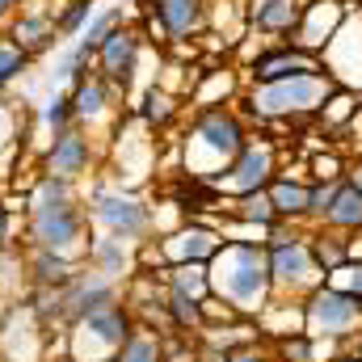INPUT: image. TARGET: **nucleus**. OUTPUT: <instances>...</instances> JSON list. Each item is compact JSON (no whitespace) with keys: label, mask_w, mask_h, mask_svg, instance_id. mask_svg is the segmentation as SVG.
<instances>
[{"label":"nucleus","mask_w":362,"mask_h":362,"mask_svg":"<svg viewBox=\"0 0 362 362\" xmlns=\"http://www.w3.org/2000/svg\"><path fill=\"white\" fill-rule=\"evenodd\" d=\"M135 329V312L127 308V299L101 303L89 316H81L76 325H68V362H110L118 354V346L131 337Z\"/></svg>","instance_id":"nucleus-6"},{"label":"nucleus","mask_w":362,"mask_h":362,"mask_svg":"<svg viewBox=\"0 0 362 362\" xmlns=\"http://www.w3.org/2000/svg\"><path fill=\"white\" fill-rule=\"evenodd\" d=\"M118 25H127V8L122 4H110V8H97L89 17V25L81 30V42H89L93 51L101 47V38L110 34V30H118Z\"/></svg>","instance_id":"nucleus-30"},{"label":"nucleus","mask_w":362,"mask_h":362,"mask_svg":"<svg viewBox=\"0 0 362 362\" xmlns=\"http://www.w3.org/2000/svg\"><path fill=\"white\" fill-rule=\"evenodd\" d=\"M93 55H97V51H93L89 42H81V38H76V42L59 55L55 76H59V81H68V85H76L81 76H89V72H93Z\"/></svg>","instance_id":"nucleus-29"},{"label":"nucleus","mask_w":362,"mask_h":362,"mask_svg":"<svg viewBox=\"0 0 362 362\" xmlns=\"http://www.w3.org/2000/svg\"><path fill=\"white\" fill-rule=\"evenodd\" d=\"M135 118H139L152 135H156V131H169L181 118V97L169 93L165 85H148V89L139 93V101H135Z\"/></svg>","instance_id":"nucleus-22"},{"label":"nucleus","mask_w":362,"mask_h":362,"mask_svg":"<svg viewBox=\"0 0 362 362\" xmlns=\"http://www.w3.org/2000/svg\"><path fill=\"white\" fill-rule=\"evenodd\" d=\"M8 38L30 55H47L59 47V34H55V4H34V0H21L17 17L8 21Z\"/></svg>","instance_id":"nucleus-16"},{"label":"nucleus","mask_w":362,"mask_h":362,"mask_svg":"<svg viewBox=\"0 0 362 362\" xmlns=\"http://www.w3.org/2000/svg\"><path fill=\"white\" fill-rule=\"evenodd\" d=\"M299 17H303L299 0H249V8H245V25L266 34V38H278V42L295 38Z\"/></svg>","instance_id":"nucleus-20"},{"label":"nucleus","mask_w":362,"mask_h":362,"mask_svg":"<svg viewBox=\"0 0 362 362\" xmlns=\"http://www.w3.org/2000/svg\"><path fill=\"white\" fill-rule=\"evenodd\" d=\"M30 64H34V59H30V55H25L8 34H0V93L8 89L17 76H25V72H30Z\"/></svg>","instance_id":"nucleus-31"},{"label":"nucleus","mask_w":362,"mask_h":362,"mask_svg":"<svg viewBox=\"0 0 362 362\" xmlns=\"http://www.w3.org/2000/svg\"><path fill=\"white\" fill-rule=\"evenodd\" d=\"M110 362H165V337L148 325H135L131 337L118 346V354Z\"/></svg>","instance_id":"nucleus-26"},{"label":"nucleus","mask_w":362,"mask_h":362,"mask_svg":"<svg viewBox=\"0 0 362 362\" xmlns=\"http://www.w3.org/2000/svg\"><path fill=\"white\" fill-rule=\"evenodd\" d=\"M17 8H21V0H0V30L17 17Z\"/></svg>","instance_id":"nucleus-36"},{"label":"nucleus","mask_w":362,"mask_h":362,"mask_svg":"<svg viewBox=\"0 0 362 362\" xmlns=\"http://www.w3.org/2000/svg\"><path fill=\"white\" fill-rule=\"evenodd\" d=\"M266 266H270V286L274 295H308L325 282V274L312 257L308 236L295 223H278L274 232H266Z\"/></svg>","instance_id":"nucleus-5"},{"label":"nucleus","mask_w":362,"mask_h":362,"mask_svg":"<svg viewBox=\"0 0 362 362\" xmlns=\"http://www.w3.org/2000/svg\"><path fill=\"white\" fill-rule=\"evenodd\" d=\"M93 13H97V0H59L55 4V34H59V42L81 38V30L89 25Z\"/></svg>","instance_id":"nucleus-28"},{"label":"nucleus","mask_w":362,"mask_h":362,"mask_svg":"<svg viewBox=\"0 0 362 362\" xmlns=\"http://www.w3.org/2000/svg\"><path fill=\"white\" fill-rule=\"evenodd\" d=\"M97 165H101V144L93 139L89 131H81V127L47 135V148H42V160H38V169L47 177H59L68 185H81L85 177H93Z\"/></svg>","instance_id":"nucleus-9"},{"label":"nucleus","mask_w":362,"mask_h":362,"mask_svg":"<svg viewBox=\"0 0 362 362\" xmlns=\"http://www.w3.org/2000/svg\"><path fill=\"white\" fill-rule=\"evenodd\" d=\"M278 354H282V362H316V337L291 333V337L278 341Z\"/></svg>","instance_id":"nucleus-34"},{"label":"nucleus","mask_w":362,"mask_h":362,"mask_svg":"<svg viewBox=\"0 0 362 362\" xmlns=\"http://www.w3.org/2000/svg\"><path fill=\"white\" fill-rule=\"evenodd\" d=\"M21 228H25V245L30 249H47V253H59V257L85 266V249H89L93 228H89V215H85V202H81L76 185L47 177L38 169Z\"/></svg>","instance_id":"nucleus-1"},{"label":"nucleus","mask_w":362,"mask_h":362,"mask_svg":"<svg viewBox=\"0 0 362 362\" xmlns=\"http://www.w3.org/2000/svg\"><path fill=\"white\" fill-rule=\"evenodd\" d=\"M114 299H122V286L118 282H110V278H101V274H93L89 266L76 274L64 291H59V312H64V329L68 325H76L81 316H89L93 308H101V303H114Z\"/></svg>","instance_id":"nucleus-17"},{"label":"nucleus","mask_w":362,"mask_h":362,"mask_svg":"<svg viewBox=\"0 0 362 362\" xmlns=\"http://www.w3.org/2000/svg\"><path fill=\"white\" fill-rule=\"evenodd\" d=\"M337 89L329 72H316V76H291V81H278V85H253L245 105L249 114L262 118H312L320 114L325 97Z\"/></svg>","instance_id":"nucleus-7"},{"label":"nucleus","mask_w":362,"mask_h":362,"mask_svg":"<svg viewBox=\"0 0 362 362\" xmlns=\"http://www.w3.org/2000/svg\"><path fill=\"white\" fill-rule=\"evenodd\" d=\"M308 181H299L295 173H278V177L266 185V194H270L274 202V215L282 219V223H303L308 219Z\"/></svg>","instance_id":"nucleus-23"},{"label":"nucleus","mask_w":362,"mask_h":362,"mask_svg":"<svg viewBox=\"0 0 362 362\" xmlns=\"http://www.w3.org/2000/svg\"><path fill=\"white\" fill-rule=\"evenodd\" d=\"M299 312H303V329L308 337H329V341H346L354 337V329L362 325V308L337 286L320 282L316 291H308L299 299Z\"/></svg>","instance_id":"nucleus-8"},{"label":"nucleus","mask_w":362,"mask_h":362,"mask_svg":"<svg viewBox=\"0 0 362 362\" xmlns=\"http://www.w3.org/2000/svg\"><path fill=\"white\" fill-rule=\"evenodd\" d=\"M81 202H85L93 232H105V236H118V240H131V245H144L156 232V211L131 185L93 181V189Z\"/></svg>","instance_id":"nucleus-4"},{"label":"nucleus","mask_w":362,"mask_h":362,"mask_svg":"<svg viewBox=\"0 0 362 362\" xmlns=\"http://www.w3.org/2000/svg\"><path fill=\"white\" fill-rule=\"evenodd\" d=\"M13 228H17V219L4 211V202H0V249H8L13 245Z\"/></svg>","instance_id":"nucleus-35"},{"label":"nucleus","mask_w":362,"mask_h":362,"mask_svg":"<svg viewBox=\"0 0 362 362\" xmlns=\"http://www.w3.org/2000/svg\"><path fill=\"white\" fill-rule=\"evenodd\" d=\"M337 362H362V354H341Z\"/></svg>","instance_id":"nucleus-39"},{"label":"nucleus","mask_w":362,"mask_h":362,"mask_svg":"<svg viewBox=\"0 0 362 362\" xmlns=\"http://www.w3.org/2000/svg\"><path fill=\"white\" fill-rule=\"evenodd\" d=\"M38 118H42V127H47V135H59V131H68V127H76V122H72V97H68V89L51 93V97L42 101V110H38Z\"/></svg>","instance_id":"nucleus-32"},{"label":"nucleus","mask_w":362,"mask_h":362,"mask_svg":"<svg viewBox=\"0 0 362 362\" xmlns=\"http://www.w3.org/2000/svg\"><path fill=\"white\" fill-rule=\"evenodd\" d=\"M4 266H8V249H0V286H4Z\"/></svg>","instance_id":"nucleus-38"},{"label":"nucleus","mask_w":362,"mask_h":362,"mask_svg":"<svg viewBox=\"0 0 362 362\" xmlns=\"http://www.w3.org/2000/svg\"><path fill=\"white\" fill-rule=\"evenodd\" d=\"M219 245H223V236H219L211 223L185 219L181 228H173V232L160 240V257H165V266H206V262L219 253Z\"/></svg>","instance_id":"nucleus-15"},{"label":"nucleus","mask_w":362,"mask_h":362,"mask_svg":"<svg viewBox=\"0 0 362 362\" xmlns=\"http://www.w3.org/2000/svg\"><path fill=\"white\" fill-rule=\"evenodd\" d=\"M278 177V152H274L270 139H249L236 160L215 177V189L223 198H240V194H253V189H266Z\"/></svg>","instance_id":"nucleus-12"},{"label":"nucleus","mask_w":362,"mask_h":362,"mask_svg":"<svg viewBox=\"0 0 362 362\" xmlns=\"http://www.w3.org/2000/svg\"><path fill=\"white\" fill-rule=\"evenodd\" d=\"M325 282H329V286H337V291H346V295L362 308V257H350L341 270H333Z\"/></svg>","instance_id":"nucleus-33"},{"label":"nucleus","mask_w":362,"mask_h":362,"mask_svg":"<svg viewBox=\"0 0 362 362\" xmlns=\"http://www.w3.org/2000/svg\"><path fill=\"white\" fill-rule=\"evenodd\" d=\"M68 97H72V122L81 131H89L97 144H105L101 127H110V135H114L118 114H122V93L114 89L110 81H101L97 72H89L76 85H68Z\"/></svg>","instance_id":"nucleus-10"},{"label":"nucleus","mask_w":362,"mask_h":362,"mask_svg":"<svg viewBox=\"0 0 362 362\" xmlns=\"http://www.w3.org/2000/svg\"><path fill=\"white\" fill-rule=\"evenodd\" d=\"M341 181H350V185H354V189H362V165H354V169H350V173H341Z\"/></svg>","instance_id":"nucleus-37"},{"label":"nucleus","mask_w":362,"mask_h":362,"mask_svg":"<svg viewBox=\"0 0 362 362\" xmlns=\"http://www.w3.org/2000/svg\"><path fill=\"white\" fill-rule=\"evenodd\" d=\"M160 282H165L169 291L185 295V299H194V303H202V299L211 295L206 266H165V270H160Z\"/></svg>","instance_id":"nucleus-27"},{"label":"nucleus","mask_w":362,"mask_h":362,"mask_svg":"<svg viewBox=\"0 0 362 362\" xmlns=\"http://www.w3.org/2000/svg\"><path fill=\"white\" fill-rule=\"evenodd\" d=\"M21 266L30 274V286H68L76 274L85 270L81 262H68V257H59V253L30 249V245H25V253H21Z\"/></svg>","instance_id":"nucleus-21"},{"label":"nucleus","mask_w":362,"mask_h":362,"mask_svg":"<svg viewBox=\"0 0 362 362\" xmlns=\"http://www.w3.org/2000/svg\"><path fill=\"white\" fill-rule=\"evenodd\" d=\"M206 278H211V295L223 299L245 320H257L274 299L262 240H223L219 253L206 262Z\"/></svg>","instance_id":"nucleus-2"},{"label":"nucleus","mask_w":362,"mask_h":362,"mask_svg":"<svg viewBox=\"0 0 362 362\" xmlns=\"http://www.w3.org/2000/svg\"><path fill=\"white\" fill-rule=\"evenodd\" d=\"M139 59H144V30L139 25H118L101 38L97 55H93V72L101 81H110L118 93H131L135 85V72H139Z\"/></svg>","instance_id":"nucleus-11"},{"label":"nucleus","mask_w":362,"mask_h":362,"mask_svg":"<svg viewBox=\"0 0 362 362\" xmlns=\"http://www.w3.org/2000/svg\"><path fill=\"white\" fill-rule=\"evenodd\" d=\"M341 21H346V4H341V0H308V4H303V17H299V30H295L291 42L303 47V51H312V55L320 59L325 47L337 38Z\"/></svg>","instance_id":"nucleus-18"},{"label":"nucleus","mask_w":362,"mask_h":362,"mask_svg":"<svg viewBox=\"0 0 362 362\" xmlns=\"http://www.w3.org/2000/svg\"><path fill=\"white\" fill-rule=\"evenodd\" d=\"M245 144H249V127L232 105H198L181 139V173L215 185V177L236 160Z\"/></svg>","instance_id":"nucleus-3"},{"label":"nucleus","mask_w":362,"mask_h":362,"mask_svg":"<svg viewBox=\"0 0 362 362\" xmlns=\"http://www.w3.org/2000/svg\"><path fill=\"white\" fill-rule=\"evenodd\" d=\"M245 72H249L253 85H278V81H291V76H316V72H325V64L312 51L295 47V42H270L249 59Z\"/></svg>","instance_id":"nucleus-14"},{"label":"nucleus","mask_w":362,"mask_h":362,"mask_svg":"<svg viewBox=\"0 0 362 362\" xmlns=\"http://www.w3.org/2000/svg\"><path fill=\"white\" fill-rule=\"evenodd\" d=\"M320 228L341 232V236L362 232V189H354L350 181H341V185H337L333 206H329V211H325V219H320Z\"/></svg>","instance_id":"nucleus-24"},{"label":"nucleus","mask_w":362,"mask_h":362,"mask_svg":"<svg viewBox=\"0 0 362 362\" xmlns=\"http://www.w3.org/2000/svg\"><path fill=\"white\" fill-rule=\"evenodd\" d=\"M135 249H139V245H131V240H118V236L93 232L89 249H85V266H89L93 274H101V278H110V282L122 286V282L135 274Z\"/></svg>","instance_id":"nucleus-19"},{"label":"nucleus","mask_w":362,"mask_h":362,"mask_svg":"<svg viewBox=\"0 0 362 362\" xmlns=\"http://www.w3.org/2000/svg\"><path fill=\"white\" fill-rule=\"evenodd\" d=\"M308 245H312V257H316V266H320L325 278L333 270H341L354 257V240H346L341 232H329V228H320L316 236H308Z\"/></svg>","instance_id":"nucleus-25"},{"label":"nucleus","mask_w":362,"mask_h":362,"mask_svg":"<svg viewBox=\"0 0 362 362\" xmlns=\"http://www.w3.org/2000/svg\"><path fill=\"white\" fill-rule=\"evenodd\" d=\"M156 42H189L206 25V0H139Z\"/></svg>","instance_id":"nucleus-13"}]
</instances>
